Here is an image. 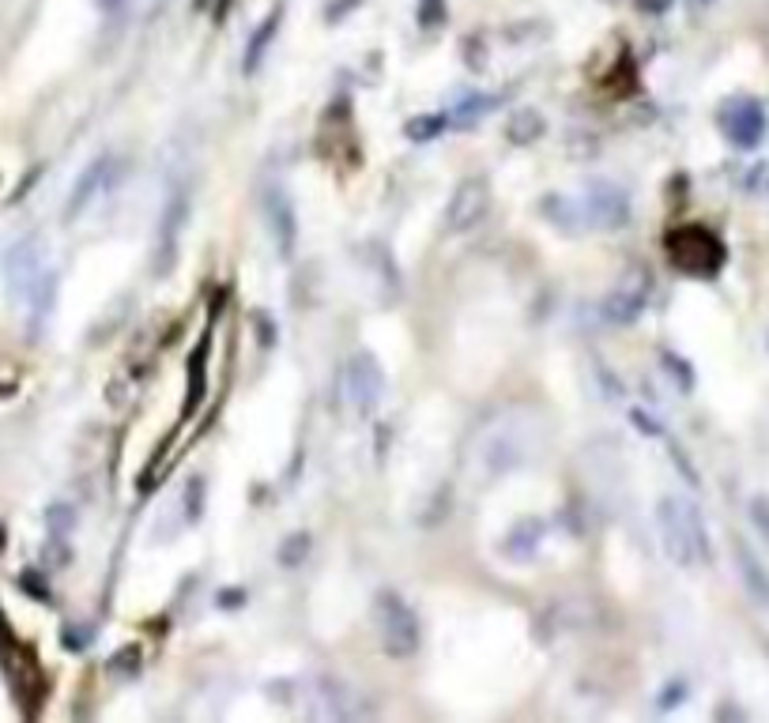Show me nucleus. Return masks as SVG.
Instances as JSON below:
<instances>
[{
  "mask_svg": "<svg viewBox=\"0 0 769 723\" xmlns=\"http://www.w3.org/2000/svg\"><path fill=\"white\" fill-rule=\"evenodd\" d=\"M543 445H547V422L536 411H502L475 430L464 467L479 486H491L502 475H513L517 467H524L532 456H540Z\"/></svg>",
  "mask_w": 769,
  "mask_h": 723,
  "instance_id": "nucleus-1",
  "label": "nucleus"
},
{
  "mask_svg": "<svg viewBox=\"0 0 769 723\" xmlns=\"http://www.w3.org/2000/svg\"><path fill=\"white\" fill-rule=\"evenodd\" d=\"M656 535H660V550L668 554L671 565L679 569H694V565L709 562V535L698 509H690L687 501L679 498H660L656 501Z\"/></svg>",
  "mask_w": 769,
  "mask_h": 723,
  "instance_id": "nucleus-2",
  "label": "nucleus"
},
{
  "mask_svg": "<svg viewBox=\"0 0 769 723\" xmlns=\"http://www.w3.org/2000/svg\"><path fill=\"white\" fill-rule=\"evenodd\" d=\"M374 626H377V641H381V652L396 663H408L419 644H423V626L411 611L408 603L396 592H377L374 599Z\"/></svg>",
  "mask_w": 769,
  "mask_h": 723,
  "instance_id": "nucleus-3",
  "label": "nucleus"
},
{
  "mask_svg": "<svg viewBox=\"0 0 769 723\" xmlns=\"http://www.w3.org/2000/svg\"><path fill=\"white\" fill-rule=\"evenodd\" d=\"M193 215V177H178L170 181L163 215H159V234H155V275H166L174 268L181 249V234Z\"/></svg>",
  "mask_w": 769,
  "mask_h": 723,
  "instance_id": "nucleus-4",
  "label": "nucleus"
},
{
  "mask_svg": "<svg viewBox=\"0 0 769 723\" xmlns=\"http://www.w3.org/2000/svg\"><path fill=\"white\" fill-rule=\"evenodd\" d=\"M340 388H344V403L355 418H370L381 407L385 396V373L377 366V358L370 351H355L344 362L340 373Z\"/></svg>",
  "mask_w": 769,
  "mask_h": 723,
  "instance_id": "nucleus-5",
  "label": "nucleus"
},
{
  "mask_svg": "<svg viewBox=\"0 0 769 723\" xmlns=\"http://www.w3.org/2000/svg\"><path fill=\"white\" fill-rule=\"evenodd\" d=\"M577 208H581L585 226H592V230H622L630 223V200L611 181H592L585 196L577 200Z\"/></svg>",
  "mask_w": 769,
  "mask_h": 723,
  "instance_id": "nucleus-6",
  "label": "nucleus"
},
{
  "mask_svg": "<svg viewBox=\"0 0 769 723\" xmlns=\"http://www.w3.org/2000/svg\"><path fill=\"white\" fill-rule=\"evenodd\" d=\"M668 253L671 260L683 268V272H694V275H709L717 272L720 264V245L713 234H705L698 226H687V230H675L668 238Z\"/></svg>",
  "mask_w": 769,
  "mask_h": 723,
  "instance_id": "nucleus-7",
  "label": "nucleus"
},
{
  "mask_svg": "<svg viewBox=\"0 0 769 723\" xmlns=\"http://www.w3.org/2000/svg\"><path fill=\"white\" fill-rule=\"evenodd\" d=\"M491 211V189H487V181L483 177H464L453 196H449V204H445V230L449 234H464V230H472L483 215Z\"/></svg>",
  "mask_w": 769,
  "mask_h": 723,
  "instance_id": "nucleus-8",
  "label": "nucleus"
},
{
  "mask_svg": "<svg viewBox=\"0 0 769 723\" xmlns=\"http://www.w3.org/2000/svg\"><path fill=\"white\" fill-rule=\"evenodd\" d=\"M261 215L268 234L276 238L279 257H291V249H295L298 241V219H295V204H291V196H287V189H283L279 181H268V185H264Z\"/></svg>",
  "mask_w": 769,
  "mask_h": 723,
  "instance_id": "nucleus-9",
  "label": "nucleus"
},
{
  "mask_svg": "<svg viewBox=\"0 0 769 723\" xmlns=\"http://www.w3.org/2000/svg\"><path fill=\"white\" fill-rule=\"evenodd\" d=\"M114 181H117V159L114 155H99V159L83 170L80 181H76V189H72V196H68L65 219H80L95 200H102V196L114 189Z\"/></svg>",
  "mask_w": 769,
  "mask_h": 723,
  "instance_id": "nucleus-10",
  "label": "nucleus"
},
{
  "mask_svg": "<svg viewBox=\"0 0 769 723\" xmlns=\"http://www.w3.org/2000/svg\"><path fill=\"white\" fill-rule=\"evenodd\" d=\"M649 302V279L641 272L626 275L619 287L607 294L604 302H600V313H604L607 324H634L641 317V309Z\"/></svg>",
  "mask_w": 769,
  "mask_h": 723,
  "instance_id": "nucleus-11",
  "label": "nucleus"
},
{
  "mask_svg": "<svg viewBox=\"0 0 769 723\" xmlns=\"http://www.w3.org/2000/svg\"><path fill=\"white\" fill-rule=\"evenodd\" d=\"M313 716H325V720H347V716H355V701H351V693L340 690L332 678H321L317 686H313Z\"/></svg>",
  "mask_w": 769,
  "mask_h": 723,
  "instance_id": "nucleus-12",
  "label": "nucleus"
},
{
  "mask_svg": "<svg viewBox=\"0 0 769 723\" xmlns=\"http://www.w3.org/2000/svg\"><path fill=\"white\" fill-rule=\"evenodd\" d=\"M762 129H766V121H762V110H758L754 102H739L736 110L724 117V132H728V136H732V144H739V147L758 144Z\"/></svg>",
  "mask_w": 769,
  "mask_h": 723,
  "instance_id": "nucleus-13",
  "label": "nucleus"
},
{
  "mask_svg": "<svg viewBox=\"0 0 769 723\" xmlns=\"http://www.w3.org/2000/svg\"><path fill=\"white\" fill-rule=\"evenodd\" d=\"M543 136V117L536 110H517L506 121V140L513 147H528Z\"/></svg>",
  "mask_w": 769,
  "mask_h": 723,
  "instance_id": "nucleus-14",
  "label": "nucleus"
},
{
  "mask_svg": "<svg viewBox=\"0 0 769 723\" xmlns=\"http://www.w3.org/2000/svg\"><path fill=\"white\" fill-rule=\"evenodd\" d=\"M540 535H543V524H536V520H524L517 531H509V539H506V558H513V562H528L536 550H540Z\"/></svg>",
  "mask_w": 769,
  "mask_h": 723,
  "instance_id": "nucleus-15",
  "label": "nucleus"
},
{
  "mask_svg": "<svg viewBox=\"0 0 769 723\" xmlns=\"http://www.w3.org/2000/svg\"><path fill=\"white\" fill-rule=\"evenodd\" d=\"M736 558H739V569H743V584L751 588L754 599L769 611V573L754 562V554L747 547H736Z\"/></svg>",
  "mask_w": 769,
  "mask_h": 723,
  "instance_id": "nucleus-16",
  "label": "nucleus"
},
{
  "mask_svg": "<svg viewBox=\"0 0 769 723\" xmlns=\"http://www.w3.org/2000/svg\"><path fill=\"white\" fill-rule=\"evenodd\" d=\"M279 19H283V8H272V16L264 19L261 27H257V34H253V42H249V49H246V68L249 72L261 65V49H268V42L276 38Z\"/></svg>",
  "mask_w": 769,
  "mask_h": 723,
  "instance_id": "nucleus-17",
  "label": "nucleus"
},
{
  "mask_svg": "<svg viewBox=\"0 0 769 723\" xmlns=\"http://www.w3.org/2000/svg\"><path fill=\"white\" fill-rule=\"evenodd\" d=\"M306 550H310V535H287V539H283V550H279V562L298 565L306 558Z\"/></svg>",
  "mask_w": 769,
  "mask_h": 723,
  "instance_id": "nucleus-18",
  "label": "nucleus"
},
{
  "mask_svg": "<svg viewBox=\"0 0 769 723\" xmlns=\"http://www.w3.org/2000/svg\"><path fill=\"white\" fill-rule=\"evenodd\" d=\"M419 23L426 31H434L438 23H445V0H419Z\"/></svg>",
  "mask_w": 769,
  "mask_h": 723,
  "instance_id": "nucleus-19",
  "label": "nucleus"
},
{
  "mask_svg": "<svg viewBox=\"0 0 769 723\" xmlns=\"http://www.w3.org/2000/svg\"><path fill=\"white\" fill-rule=\"evenodd\" d=\"M442 125H445V117H419L415 125H408V136L411 140H430Z\"/></svg>",
  "mask_w": 769,
  "mask_h": 723,
  "instance_id": "nucleus-20",
  "label": "nucleus"
},
{
  "mask_svg": "<svg viewBox=\"0 0 769 723\" xmlns=\"http://www.w3.org/2000/svg\"><path fill=\"white\" fill-rule=\"evenodd\" d=\"M751 516H754V524H758V528H762V531L769 535V501L754 498V501H751Z\"/></svg>",
  "mask_w": 769,
  "mask_h": 723,
  "instance_id": "nucleus-21",
  "label": "nucleus"
},
{
  "mask_svg": "<svg viewBox=\"0 0 769 723\" xmlns=\"http://www.w3.org/2000/svg\"><path fill=\"white\" fill-rule=\"evenodd\" d=\"M95 8H99L102 16H121V8H125V0H95Z\"/></svg>",
  "mask_w": 769,
  "mask_h": 723,
  "instance_id": "nucleus-22",
  "label": "nucleus"
},
{
  "mask_svg": "<svg viewBox=\"0 0 769 723\" xmlns=\"http://www.w3.org/2000/svg\"><path fill=\"white\" fill-rule=\"evenodd\" d=\"M638 4H641V8H645V12H660V8L668 4V0H638Z\"/></svg>",
  "mask_w": 769,
  "mask_h": 723,
  "instance_id": "nucleus-23",
  "label": "nucleus"
},
{
  "mask_svg": "<svg viewBox=\"0 0 769 723\" xmlns=\"http://www.w3.org/2000/svg\"><path fill=\"white\" fill-rule=\"evenodd\" d=\"M155 4H163V0H155Z\"/></svg>",
  "mask_w": 769,
  "mask_h": 723,
  "instance_id": "nucleus-24",
  "label": "nucleus"
}]
</instances>
